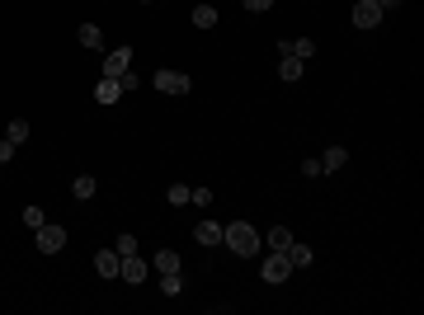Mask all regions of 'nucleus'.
Instances as JSON below:
<instances>
[{
    "label": "nucleus",
    "instance_id": "obj_1",
    "mask_svg": "<svg viewBox=\"0 0 424 315\" xmlns=\"http://www.w3.org/2000/svg\"><path fill=\"white\" fill-rule=\"evenodd\" d=\"M221 240H226V250L240 254V259H255V254H259V231H255L250 221H231V226H221Z\"/></svg>",
    "mask_w": 424,
    "mask_h": 315
},
{
    "label": "nucleus",
    "instance_id": "obj_2",
    "mask_svg": "<svg viewBox=\"0 0 424 315\" xmlns=\"http://www.w3.org/2000/svg\"><path fill=\"white\" fill-rule=\"evenodd\" d=\"M151 85H156L160 95H188V90H193V80H188L184 71H156Z\"/></svg>",
    "mask_w": 424,
    "mask_h": 315
},
{
    "label": "nucleus",
    "instance_id": "obj_3",
    "mask_svg": "<svg viewBox=\"0 0 424 315\" xmlns=\"http://www.w3.org/2000/svg\"><path fill=\"white\" fill-rule=\"evenodd\" d=\"M259 273H264V283H288V278H293V264H288V254H283V250H274Z\"/></svg>",
    "mask_w": 424,
    "mask_h": 315
},
{
    "label": "nucleus",
    "instance_id": "obj_4",
    "mask_svg": "<svg viewBox=\"0 0 424 315\" xmlns=\"http://www.w3.org/2000/svg\"><path fill=\"white\" fill-rule=\"evenodd\" d=\"M382 15H387V10H382L377 0H359V5H354V29H377Z\"/></svg>",
    "mask_w": 424,
    "mask_h": 315
},
{
    "label": "nucleus",
    "instance_id": "obj_5",
    "mask_svg": "<svg viewBox=\"0 0 424 315\" xmlns=\"http://www.w3.org/2000/svg\"><path fill=\"white\" fill-rule=\"evenodd\" d=\"M33 236H38V250H43V254H57L66 245V226H47V221H43Z\"/></svg>",
    "mask_w": 424,
    "mask_h": 315
},
{
    "label": "nucleus",
    "instance_id": "obj_6",
    "mask_svg": "<svg viewBox=\"0 0 424 315\" xmlns=\"http://www.w3.org/2000/svg\"><path fill=\"white\" fill-rule=\"evenodd\" d=\"M146 273H151V259H141V254H127L123 268H118L123 283H146Z\"/></svg>",
    "mask_w": 424,
    "mask_h": 315
},
{
    "label": "nucleus",
    "instance_id": "obj_7",
    "mask_svg": "<svg viewBox=\"0 0 424 315\" xmlns=\"http://www.w3.org/2000/svg\"><path fill=\"white\" fill-rule=\"evenodd\" d=\"M278 52H283V57H297V62H307V57H316V43H311V38H283Z\"/></svg>",
    "mask_w": 424,
    "mask_h": 315
},
{
    "label": "nucleus",
    "instance_id": "obj_8",
    "mask_svg": "<svg viewBox=\"0 0 424 315\" xmlns=\"http://www.w3.org/2000/svg\"><path fill=\"white\" fill-rule=\"evenodd\" d=\"M123 99V85H118V76H104L99 85H94V104H118Z\"/></svg>",
    "mask_w": 424,
    "mask_h": 315
},
{
    "label": "nucleus",
    "instance_id": "obj_9",
    "mask_svg": "<svg viewBox=\"0 0 424 315\" xmlns=\"http://www.w3.org/2000/svg\"><path fill=\"white\" fill-rule=\"evenodd\" d=\"M118 268H123L118 250H99L94 254V273H99V278H118Z\"/></svg>",
    "mask_w": 424,
    "mask_h": 315
},
{
    "label": "nucleus",
    "instance_id": "obj_10",
    "mask_svg": "<svg viewBox=\"0 0 424 315\" xmlns=\"http://www.w3.org/2000/svg\"><path fill=\"white\" fill-rule=\"evenodd\" d=\"M127 66H132V48H113L109 57H104V76H123Z\"/></svg>",
    "mask_w": 424,
    "mask_h": 315
},
{
    "label": "nucleus",
    "instance_id": "obj_11",
    "mask_svg": "<svg viewBox=\"0 0 424 315\" xmlns=\"http://www.w3.org/2000/svg\"><path fill=\"white\" fill-rule=\"evenodd\" d=\"M193 240H198V245H207V250H212V245H221V221H198V226H193Z\"/></svg>",
    "mask_w": 424,
    "mask_h": 315
},
{
    "label": "nucleus",
    "instance_id": "obj_12",
    "mask_svg": "<svg viewBox=\"0 0 424 315\" xmlns=\"http://www.w3.org/2000/svg\"><path fill=\"white\" fill-rule=\"evenodd\" d=\"M283 254H288V264H293V268H307V264L316 259V254H311V245H302V240H293V245H288Z\"/></svg>",
    "mask_w": 424,
    "mask_h": 315
},
{
    "label": "nucleus",
    "instance_id": "obj_13",
    "mask_svg": "<svg viewBox=\"0 0 424 315\" xmlns=\"http://www.w3.org/2000/svg\"><path fill=\"white\" fill-rule=\"evenodd\" d=\"M345 160H349V151H345V146H330L326 156H321V174H335L340 165H345Z\"/></svg>",
    "mask_w": 424,
    "mask_h": 315
},
{
    "label": "nucleus",
    "instance_id": "obj_14",
    "mask_svg": "<svg viewBox=\"0 0 424 315\" xmlns=\"http://www.w3.org/2000/svg\"><path fill=\"white\" fill-rule=\"evenodd\" d=\"M193 29H217V5H193Z\"/></svg>",
    "mask_w": 424,
    "mask_h": 315
},
{
    "label": "nucleus",
    "instance_id": "obj_15",
    "mask_svg": "<svg viewBox=\"0 0 424 315\" xmlns=\"http://www.w3.org/2000/svg\"><path fill=\"white\" fill-rule=\"evenodd\" d=\"M76 38H80V48H104V33H99V24H80Z\"/></svg>",
    "mask_w": 424,
    "mask_h": 315
},
{
    "label": "nucleus",
    "instance_id": "obj_16",
    "mask_svg": "<svg viewBox=\"0 0 424 315\" xmlns=\"http://www.w3.org/2000/svg\"><path fill=\"white\" fill-rule=\"evenodd\" d=\"M151 264H156V273H179V254H174V250H156Z\"/></svg>",
    "mask_w": 424,
    "mask_h": 315
},
{
    "label": "nucleus",
    "instance_id": "obj_17",
    "mask_svg": "<svg viewBox=\"0 0 424 315\" xmlns=\"http://www.w3.org/2000/svg\"><path fill=\"white\" fill-rule=\"evenodd\" d=\"M5 142H15V146H24V142H29V123H24V118H15V123L5 127Z\"/></svg>",
    "mask_w": 424,
    "mask_h": 315
},
{
    "label": "nucleus",
    "instance_id": "obj_18",
    "mask_svg": "<svg viewBox=\"0 0 424 315\" xmlns=\"http://www.w3.org/2000/svg\"><path fill=\"white\" fill-rule=\"evenodd\" d=\"M288 245H293V231L288 226H274L269 231V250H288Z\"/></svg>",
    "mask_w": 424,
    "mask_h": 315
},
{
    "label": "nucleus",
    "instance_id": "obj_19",
    "mask_svg": "<svg viewBox=\"0 0 424 315\" xmlns=\"http://www.w3.org/2000/svg\"><path fill=\"white\" fill-rule=\"evenodd\" d=\"M160 292H165V297H179V292H184V278H179V273H160Z\"/></svg>",
    "mask_w": 424,
    "mask_h": 315
},
{
    "label": "nucleus",
    "instance_id": "obj_20",
    "mask_svg": "<svg viewBox=\"0 0 424 315\" xmlns=\"http://www.w3.org/2000/svg\"><path fill=\"white\" fill-rule=\"evenodd\" d=\"M278 80H302V62L297 57H283L278 62Z\"/></svg>",
    "mask_w": 424,
    "mask_h": 315
},
{
    "label": "nucleus",
    "instance_id": "obj_21",
    "mask_svg": "<svg viewBox=\"0 0 424 315\" xmlns=\"http://www.w3.org/2000/svg\"><path fill=\"white\" fill-rule=\"evenodd\" d=\"M165 198H170V207H184L188 198H193V189H188V184H170V193H165Z\"/></svg>",
    "mask_w": 424,
    "mask_h": 315
},
{
    "label": "nucleus",
    "instance_id": "obj_22",
    "mask_svg": "<svg viewBox=\"0 0 424 315\" xmlns=\"http://www.w3.org/2000/svg\"><path fill=\"white\" fill-rule=\"evenodd\" d=\"M94 189H99V184H94L90 174H80L76 184H71V193H76V198H94Z\"/></svg>",
    "mask_w": 424,
    "mask_h": 315
},
{
    "label": "nucleus",
    "instance_id": "obj_23",
    "mask_svg": "<svg viewBox=\"0 0 424 315\" xmlns=\"http://www.w3.org/2000/svg\"><path fill=\"white\" fill-rule=\"evenodd\" d=\"M113 250H118V259L137 254V236H118V240H113Z\"/></svg>",
    "mask_w": 424,
    "mask_h": 315
},
{
    "label": "nucleus",
    "instance_id": "obj_24",
    "mask_svg": "<svg viewBox=\"0 0 424 315\" xmlns=\"http://www.w3.org/2000/svg\"><path fill=\"white\" fill-rule=\"evenodd\" d=\"M24 221H29L33 231H38V226H43V207H24Z\"/></svg>",
    "mask_w": 424,
    "mask_h": 315
},
{
    "label": "nucleus",
    "instance_id": "obj_25",
    "mask_svg": "<svg viewBox=\"0 0 424 315\" xmlns=\"http://www.w3.org/2000/svg\"><path fill=\"white\" fill-rule=\"evenodd\" d=\"M118 85H123V95H127V90H137V85H141V80H137V76H132V66H127V71H123V76H118Z\"/></svg>",
    "mask_w": 424,
    "mask_h": 315
},
{
    "label": "nucleus",
    "instance_id": "obj_26",
    "mask_svg": "<svg viewBox=\"0 0 424 315\" xmlns=\"http://www.w3.org/2000/svg\"><path fill=\"white\" fill-rule=\"evenodd\" d=\"M188 203H198V207H212V189H193V198Z\"/></svg>",
    "mask_w": 424,
    "mask_h": 315
},
{
    "label": "nucleus",
    "instance_id": "obj_27",
    "mask_svg": "<svg viewBox=\"0 0 424 315\" xmlns=\"http://www.w3.org/2000/svg\"><path fill=\"white\" fill-rule=\"evenodd\" d=\"M240 5H245V10H255V15H264V10L274 5V0H240Z\"/></svg>",
    "mask_w": 424,
    "mask_h": 315
},
{
    "label": "nucleus",
    "instance_id": "obj_28",
    "mask_svg": "<svg viewBox=\"0 0 424 315\" xmlns=\"http://www.w3.org/2000/svg\"><path fill=\"white\" fill-rule=\"evenodd\" d=\"M15 151H19L15 142H0V165H5V160H15Z\"/></svg>",
    "mask_w": 424,
    "mask_h": 315
},
{
    "label": "nucleus",
    "instance_id": "obj_29",
    "mask_svg": "<svg viewBox=\"0 0 424 315\" xmlns=\"http://www.w3.org/2000/svg\"><path fill=\"white\" fill-rule=\"evenodd\" d=\"M377 5H382V10H396V5H401V0H377Z\"/></svg>",
    "mask_w": 424,
    "mask_h": 315
}]
</instances>
